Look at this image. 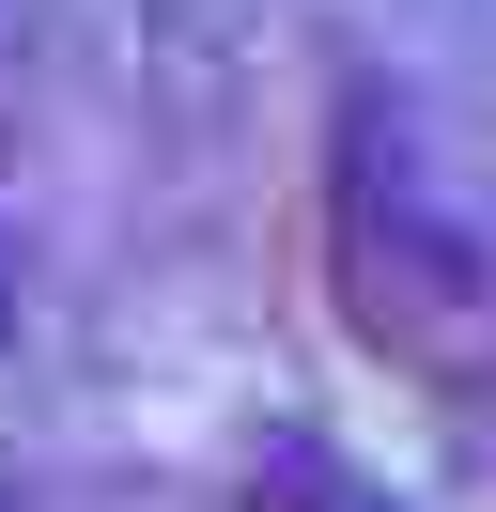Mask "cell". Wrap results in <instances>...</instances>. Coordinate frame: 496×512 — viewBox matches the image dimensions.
Returning a JSON list of instances; mask_svg holds the SVG:
<instances>
[{
	"label": "cell",
	"instance_id": "1",
	"mask_svg": "<svg viewBox=\"0 0 496 512\" xmlns=\"http://www.w3.org/2000/svg\"><path fill=\"white\" fill-rule=\"evenodd\" d=\"M326 280L357 357H388L434 404H496V202L372 78L341 94V140H326Z\"/></svg>",
	"mask_w": 496,
	"mask_h": 512
},
{
	"label": "cell",
	"instance_id": "2",
	"mask_svg": "<svg viewBox=\"0 0 496 512\" xmlns=\"http://www.w3.org/2000/svg\"><path fill=\"white\" fill-rule=\"evenodd\" d=\"M233 512H388V497H372L326 435H264V450L233 466Z\"/></svg>",
	"mask_w": 496,
	"mask_h": 512
},
{
	"label": "cell",
	"instance_id": "3",
	"mask_svg": "<svg viewBox=\"0 0 496 512\" xmlns=\"http://www.w3.org/2000/svg\"><path fill=\"white\" fill-rule=\"evenodd\" d=\"M16 326H31V233L0 218V342H16Z\"/></svg>",
	"mask_w": 496,
	"mask_h": 512
}]
</instances>
